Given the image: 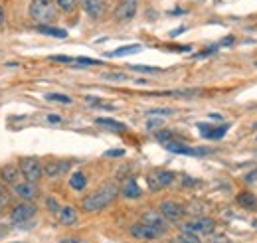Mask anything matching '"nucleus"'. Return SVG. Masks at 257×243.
Segmentation results:
<instances>
[{
    "instance_id": "nucleus-1",
    "label": "nucleus",
    "mask_w": 257,
    "mask_h": 243,
    "mask_svg": "<svg viewBox=\"0 0 257 243\" xmlns=\"http://www.w3.org/2000/svg\"><path fill=\"white\" fill-rule=\"evenodd\" d=\"M117 194H119V188H117L115 184H107V186L99 188L97 192H93L91 196H87V198L81 202V206H83L85 212L95 213V212H101V210H105L107 206H111V204L115 202Z\"/></svg>"
},
{
    "instance_id": "nucleus-2",
    "label": "nucleus",
    "mask_w": 257,
    "mask_h": 243,
    "mask_svg": "<svg viewBox=\"0 0 257 243\" xmlns=\"http://www.w3.org/2000/svg\"><path fill=\"white\" fill-rule=\"evenodd\" d=\"M28 14L36 24H52L58 18V8L52 0H32Z\"/></svg>"
},
{
    "instance_id": "nucleus-3",
    "label": "nucleus",
    "mask_w": 257,
    "mask_h": 243,
    "mask_svg": "<svg viewBox=\"0 0 257 243\" xmlns=\"http://www.w3.org/2000/svg\"><path fill=\"white\" fill-rule=\"evenodd\" d=\"M20 174L28 180V182H38L44 176V166L38 158H22L20 160Z\"/></svg>"
},
{
    "instance_id": "nucleus-4",
    "label": "nucleus",
    "mask_w": 257,
    "mask_h": 243,
    "mask_svg": "<svg viewBox=\"0 0 257 243\" xmlns=\"http://www.w3.org/2000/svg\"><path fill=\"white\" fill-rule=\"evenodd\" d=\"M174 178H176L174 172H170V170H159V172L149 174L147 184H149V190H151V192H159V190L170 186V184L174 182Z\"/></svg>"
},
{
    "instance_id": "nucleus-5",
    "label": "nucleus",
    "mask_w": 257,
    "mask_h": 243,
    "mask_svg": "<svg viewBox=\"0 0 257 243\" xmlns=\"http://www.w3.org/2000/svg\"><path fill=\"white\" fill-rule=\"evenodd\" d=\"M164 149L174 152V154H186V156H206L212 152V149H204V147H186L182 143H174V141H168L164 143Z\"/></svg>"
},
{
    "instance_id": "nucleus-6",
    "label": "nucleus",
    "mask_w": 257,
    "mask_h": 243,
    "mask_svg": "<svg viewBox=\"0 0 257 243\" xmlns=\"http://www.w3.org/2000/svg\"><path fill=\"white\" fill-rule=\"evenodd\" d=\"M159 212L166 217V221H180L184 217V206L174 200H164L159 206Z\"/></svg>"
},
{
    "instance_id": "nucleus-7",
    "label": "nucleus",
    "mask_w": 257,
    "mask_h": 243,
    "mask_svg": "<svg viewBox=\"0 0 257 243\" xmlns=\"http://www.w3.org/2000/svg\"><path fill=\"white\" fill-rule=\"evenodd\" d=\"M214 227H216V221H214L212 217H196V219L184 223L182 229L192 231V233H196V235H208V233L214 231Z\"/></svg>"
},
{
    "instance_id": "nucleus-8",
    "label": "nucleus",
    "mask_w": 257,
    "mask_h": 243,
    "mask_svg": "<svg viewBox=\"0 0 257 243\" xmlns=\"http://www.w3.org/2000/svg\"><path fill=\"white\" fill-rule=\"evenodd\" d=\"M139 8V0H123V2L115 8V20L117 22H128L133 20Z\"/></svg>"
},
{
    "instance_id": "nucleus-9",
    "label": "nucleus",
    "mask_w": 257,
    "mask_h": 243,
    "mask_svg": "<svg viewBox=\"0 0 257 243\" xmlns=\"http://www.w3.org/2000/svg\"><path fill=\"white\" fill-rule=\"evenodd\" d=\"M131 235L135 239H157V237L164 235V229H159L155 225H149V223L141 221V223H135L131 227Z\"/></svg>"
},
{
    "instance_id": "nucleus-10",
    "label": "nucleus",
    "mask_w": 257,
    "mask_h": 243,
    "mask_svg": "<svg viewBox=\"0 0 257 243\" xmlns=\"http://www.w3.org/2000/svg\"><path fill=\"white\" fill-rule=\"evenodd\" d=\"M36 215V206L34 204H30V202H20L18 206H14L12 208V212H10V217H12V221H16V223H20V221H28V219H32Z\"/></svg>"
},
{
    "instance_id": "nucleus-11",
    "label": "nucleus",
    "mask_w": 257,
    "mask_h": 243,
    "mask_svg": "<svg viewBox=\"0 0 257 243\" xmlns=\"http://www.w3.org/2000/svg\"><path fill=\"white\" fill-rule=\"evenodd\" d=\"M12 192L18 196V198H22V200H34L36 196H38V188H36V182H16L14 184V188H12Z\"/></svg>"
},
{
    "instance_id": "nucleus-12",
    "label": "nucleus",
    "mask_w": 257,
    "mask_h": 243,
    "mask_svg": "<svg viewBox=\"0 0 257 243\" xmlns=\"http://www.w3.org/2000/svg\"><path fill=\"white\" fill-rule=\"evenodd\" d=\"M69 162H65V160H52V162H48V164H44V174L48 176V178H58V176H62V174H65L67 170H69Z\"/></svg>"
},
{
    "instance_id": "nucleus-13",
    "label": "nucleus",
    "mask_w": 257,
    "mask_h": 243,
    "mask_svg": "<svg viewBox=\"0 0 257 243\" xmlns=\"http://www.w3.org/2000/svg\"><path fill=\"white\" fill-rule=\"evenodd\" d=\"M58 219H60V223H64V225H75L77 219H79V215H77V210L67 204V206H62V208H60Z\"/></svg>"
},
{
    "instance_id": "nucleus-14",
    "label": "nucleus",
    "mask_w": 257,
    "mask_h": 243,
    "mask_svg": "<svg viewBox=\"0 0 257 243\" xmlns=\"http://www.w3.org/2000/svg\"><path fill=\"white\" fill-rule=\"evenodd\" d=\"M83 10L87 12L89 18H99L105 10V4H103V0H79Z\"/></svg>"
},
{
    "instance_id": "nucleus-15",
    "label": "nucleus",
    "mask_w": 257,
    "mask_h": 243,
    "mask_svg": "<svg viewBox=\"0 0 257 243\" xmlns=\"http://www.w3.org/2000/svg\"><path fill=\"white\" fill-rule=\"evenodd\" d=\"M143 221L149 223V225H155L159 229H164L166 231V217L161 213V212H155V210H149L143 213Z\"/></svg>"
},
{
    "instance_id": "nucleus-16",
    "label": "nucleus",
    "mask_w": 257,
    "mask_h": 243,
    "mask_svg": "<svg viewBox=\"0 0 257 243\" xmlns=\"http://www.w3.org/2000/svg\"><path fill=\"white\" fill-rule=\"evenodd\" d=\"M121 192H123V196L128 198V200L141 198V194H143V190H141V186H139V182H137L135 178H128V180L125 182V186H123Z\"/></svg>"
},
{
    "instance_id": "nucleus-17",
    "label": "nucleus",
    "mask_w": 257,
    "mask_h": 243,
    "mask_svg": "<svg viewBox=\"0 0 257 243\" xmlns=\"http://www.w3.org/2000/svg\"><path fill=\"white\" fill-rule=\"evenodd\" d=\"M36 32H40V34H44V36L60 38V40L67 38V32H65L64 28H54V26H50V24H38V26H36Z\"/></svg>"
},
{
    "instance_id": "nucleus-18",
    "label": "nucleus",
    "mask_w": 257,
    "mask_h": 243,
    "mask_svg": "<svg viewBox=\"0 0 257 243\" xmlns=\"http://www.w3.org/2000/svg\"><path fill=\"white\" fill-rule=\"evenodd\" d=\"M18 174H20V168H16V166H12V164L0 168V178H2L6 184H16Z\"/></svg>"
},
{
    "instance_id": "nucleus-19",
    "label": "nucleus",
    "mask_w": 257,
    "mask_h": 243,
    "mask_svg": "<svg viewBox=\"0 0 257 243\" xmlns=\"http://www.w3.org/2000/svg\"><path fill=\"white\" fill-rule=\"evenodd\" d=\"M141 50H143V46H141V44H131V46H123V48H119V50L111 52V54H109V58H123V56H131V54H139Z\"/></svg>"
},
{
    "instance_id": "nucleus-20",
    "label": "nucleus",
    "mask_w": 257,
    "mask_h": 243,
    "mask_svg": "<svg viewBox=\"0 0 257 243\" xmlns=\"http://www.w3.org/2000/svg\"><path fill=\"white\" fill-rule=\"evenodd\" d=\"M237 204H239L241 208H245V210H255V208H257V198H255L251 192H241V194L237 196Z\"/></svg>"
},
{
    "instance_id": "nucleus-21",
    "label": "nucleus",
    "mask_w": 257,
    "mask_h": 243,
    "mask_svg": "<svg viewBox=\"0 0 257 243\" xmlns=\"http://www.w3.org/2000/svg\"><path fill=\"white\" fill-rule=\"evenodd\" d=\"M95 123H97V125H103V127H107V129H113V131H125V129H127L123 123H119V121H115V119H107V117L95 119Z\"/></svg>"
},
{
    "instance_id": "nucleus-22",
    "label": "nucleus",
    "mask_w": 257,
    "mask_h": 243,
    "mask_svg": "<svg viewBox=\"0 0 257 243\" xmlns=\"http://www.w3.org/2000/svg\"><path fill=\"white\" fill-rule=\"evenodd\" d=\"M69 186H71L73 190H77V192L85 190V186H87V178H85V174H83V172H75V174H71V178H69Z\"/></svg>"
},
{
    "instance_id": "nucleus-23",
    "label": "nucleus",
    "mask_w": 257,
    "mask_h": 243,
    "mask_svg": "<svg viewBox=\"0 0 257 243\" xmlns=\"http://www.w3.org/2000/svg\"><path fill=\"white\" fill-rule=\"evenodd\" d=\"M174 243H202V241H200V237H198L196 233L182 229V231H180V233L174 237Z\"/></svg>"
},
{
    "instance_id": "nucleus-24",
    "label": "nucleus",
    "mask_w": 257,
    "mask_h": 243,
    "mask_svg": "<svg viewBox=\"0 0 257 243\" xmlns=\"http://www.w3.org/2000/svg\"><path fill=\"white\" fill-rule=\"evenodd\" d=\"M56 6L64 12H73L77 6V0H56Z\"/></svg>"
},
{
    "instance_id": "nucleus-25",
    "label": "nucleus",
    "mask_w": 257,
    "mask_h": 243,
    "mask_svg": "<svg viewBox=\"0 0 257 243\" xmlns=\"http://www.w3.org/2000/svg\"><path fill=\"white\" fill-rule=\"evenodd\" d=\"M227 129H229V125H222V127H212V131H210V135H208V139L210 141H218V139H222L225 133H227Z\"/></svg>"
},
{
    "instance_id": "nucleus-26",
    "label": "nucleus",
    "mask_w": 257,
    "mask_h": 243,
    "mask_svg": "<svg viewBox=\"0 0 257 243\" xmlns=\"http://www.w3.org/2000/svg\"><path fill=\"white\" fill-rule=\"evenodd\" d=\"M48 99H50V101H58V103H65V105H69V103H71V97L62 95V93H50V95H48Z\"/></svg>"
},
{
    "instance_id": "nucleus-27",
    "label": "nucleus",
    "mask_w": 257,
    "mask_h": 243,
    "mask_svg": "<svg viewBox=\"0 0 257 243\" xmlns=\"http://www.w3.org/2000/svg\"><path fill=\"white\" fill-rule=\"evenodd\" d=\"M77 65H101L99 60H93V58H75L73 60Z\"/></svg>"
},
{
    "instance_id": "nucleus-28",
    "label": "nucleus",
    "mask_w": 257,
    "mask_h": 243,
    "mask_svg": "<svg viewBox=\"0 0 257 243\" xmlns=\"http://www.w3.org/2000/svg\"><path fill=\"white\" fill-rule=\"evenodd\" d=\"M133 71H143V73H159V67H151V65H131Z\"/></svg>"
},
{
    "instance_id": "nucleus-29",
    "label": "nucleus",
    "mask_w": 257,
    "mask_h": 243,
    "mask_svg": "<svg viewBox=\"0 0 257 243\" xmlns=\"http://www.w3.org/2000/svg\"><path fill=\"white\" fill-rule=\"evenodd\" d=\"M87 101H89L91 105H95V107H103V109H113V105H109V103H103V101H99V99H95V97H87Z\"/></svg>"
},
{
    "instance_id": "nucleus-30",
    "label": "nucleus",
    "mask_w": 257,
    "mask_h": 243,
    "mask_svg": "<svg viewBox=\"0 0 257 243\" xmlns=\"http://www.w3.org/2000/svg\"><path fill=\"white\" fill-rule=\"evenodd\" d=\"M46 204H48V210H50V212H56V213L60 212V204H58L54 198H48V200H46Z\"/></svg>"
},
{
    "instance_id": "nucleus-31",
    "label": "nucleus",
    "mask_w": 257,
    "mask_h": 243,
    "mask_svg": "<svg viewBox=\"0 0 257 243\" xmlns=\"http://www.w3.org/2000/svg\"><path fill=\"white\" fill-rule=\"evenodd\" d=\"M105 79H111V81H121V79H127L125 73H107Z\"/></svg>"
},
{
    "instance_id": "nucleus-32",
    "label": "nucleus",
    "mask_w": 257,
    "mask_h": 243,
    "mask_svg": "<svg viewBox=\"0 0 257 243\" xmlns=\"http://www.w3.org/2000/svg\"><path fill=\"white\" fill-rule=\"evenodd\" d=\"M149 115H172V109H151Z\"/></svg>"
},
{
    "instance_id": "nucleus-33",
    "label": "nucleus",
    "mask_w": 257,
    "mask_h": 243,
    "mask_svg": "<svg viewBox=\"0 0 257 243\" xmlns=\"http://www.w3.org/2000/svg\"><path fill=\"white\" fill-rule=\"evenodd\" d=\"M54 61H65V63H71L75 58H69V56H52Z\"/></svg>"
},
{
    "instance_id": "nucleus-34",
    "label": "nucleus",
    "mask_w": 257,
    "mask_h": 243,
    "mask_svg": "<svg viewBox=\"0 0 257 243\" xmlns=\"http://www.w3.org/2000/svg\"><path fill=\"white\" fill-rule=\"evenodd\" d=\"M6 202H8V194H6V190H4V186H2V184H0V204H2V206H4Z\"/></svg>"
},
{
    "instance_id": "nucleus-35",
    "label": "nucleus",
    "mask_w": 257,
    "mask_h": 243,
    "mask_svg": "<svg viewBox=\"0 0 257 243\" xmlns=\"http://www.w3.org/2000/svg\"><path fill=\"white\" fill-rule=\"evenodd\" d=\"M214 52H218V46H212L210 50H206V52H200V54H196V58H208L210 54H214Z\"/></svg>"
},
{
    "instance_id": "nucleus-36",
    "label": "nucleus",
    "mask_w": 257,
    "mask_h": 243,
    "mask_svg": "<svg viewBox=\"0 0 257 243\" xmlns=\"http://www.w3.org/2000/svg\"><path fill=\"white\" fill-rule=\"evenodd\" d=\"M60 243H87V241H83V239H79V237H64Z\"/></svg>"
},
{
    "instance_id": "nucleus-37",
    "label": "nucleus",
    "mask_w": 257,
    "mask_h": 243,
    "mask_svg": "<svg viewBox=\"0 0 257 243\" xmlns=\"http://www.w3.org/2000/svg\"><path fill=\"white\" fill-rule=\"evenodd\" d=\"M125 154V151H121V149H115V151H107L105 152V156H123Z\"/></svg>"
},
{
    "instance_id": "nucleus-38",
    "label": "nucleus",
    "mask_w": 257,
    "mask_h": 243,
    "mask_svg": "<svg viewBox=\"0 0 257 243\" xmlns=\"http://www.w3.org/2000/svg\"><path fill=\"white\" fill-rule=\"evenodd\" d=\"M157 127H161V121H149V123H147V129H157Z\"/></svg>"
},
{
    "instance_id": "nucleus-39",
    "label": "nucleus",
    "mask_w": 257,
    "mask_h": 243,
    "mask_svg": "<svg viewBox=\"0 0 257 243\" xmlns=\"http://www.w3.org/2000/svg\"><path fill=\"white\" fill-rule=\"evenodd\" d=\"M48 121H50V123H62V117H58V115H50Z\"/></svg>"
},
{
    "instance_id": "nucleus-40",
    "label": "nucleus",
    "mask_w": 257,
    "mask_h": 243,
    "mask_svg": "<svg viewBox=\"0 0 257 243\" xmlns=\"http://www.w3.org/2000/svg\"><path fill=\"white\" fill-rule=\"evenodd\" d=\"M231 44H233V38H231V36H227V38H224V40H222V44H220V46H231Z\"/></svg>"
},
{
    "instance_id": "nucleus-41",
    "label": "nucleus",
    "mask_w": 257,
    "mask_h": 243,
    "mask_svg": "<svg viewBox=\"0 0 257 243\" xmlns=\"http://www.w3.org/2000/svg\"><path fill=\"white\" fill-rule=\"evenodd\" d=\"M2 22H4V8L0 6V24H2Z\"/></svg>"
},
{
    "instance_id": "nucleus-42",
    "label": "nucleus",
    "mask_w": 257,
    "mask_h": 243,
    "mask_svg": "<svg viewBox=\"0 0 257 243\" xmlns=\"http://www.w3.org/2000/svg\"><path fill=\"white\" fill-rule=\"evenodd\" d=\"M184 32V28H176L174 32H172V36H178V34H182Z\"/></svg>"
},
{
    "instance_id": "nucleus-43",
    "label": "nucleus",
    "mask_w": 257,
    "mask_h": 243,
    "mask_svg": "<svg viewBox=\"0 0 257 243\" xmlns=\"http://www.w3.org/2000/svg\"><path fill=\"white\" fill-rule=\"evenodd\" d=\"M6 233V227H2V225H0V237H2Z\"/></svg>"
},
{
    "instance_id": "nucleus-44",
    "label": "nucleus",
    "mask_w": 257,
    "mask_h": 243,
    "mask_svg": "<svg viewBox=\"0 0 257 243\" xmlns=\"http://www.w3.org/2000/svg\"><path fill=\"white\" fill-rule=\"evenodd\" d=\"M0 212H2V204H0Z\"/></svg>"
},
{
    "instance_id": "nucleus-45",
    "label": "nucleus",
    "mask_w": 257,
    "mask_h": 243,
    "mask_svg": "<svg viewBox=\"0 0 257 243\" xmlns=\"http://www.w3.org/2000/svg\"><path fill=\"white\" fill-rule=\"evenodd\" d=\"M166 243H174V241H166Z\"/></svg>"
}]
</instances>
